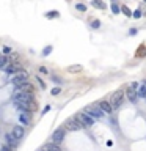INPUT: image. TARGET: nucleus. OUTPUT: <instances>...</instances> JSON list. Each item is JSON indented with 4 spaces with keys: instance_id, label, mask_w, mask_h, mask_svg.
<instances>
[{
    "instance_id": "nucleus-1",
    "label": "nucleus",
    "mask_w": 146,
    "mask_h": 151,
    "mask_svg": "<svg viewBox=\"0 0 146 151\" xmlns=\"http://www.w3.org/2000/svg\"><path fill=\"white\" fill-rule=\"evenodd\" d=\"M13 106H14L17 110H21V112H32V110L36 109V104H35L33 99H30V101H13Z\"/></svg>"
},
{
    "instance_id": "nucleus-2",
    "label": "nucleus",
    "mask_w": 146,
    "mask_h": 151,
    "mask_svg": "<svg viewBox=\"0 0 146 151\" xmlns=\"http://www.w3.org/2000/svg\"><path fill=\"white\" fill-rule=\"evenodd\" d=\"M122 101H124V90H118V91H115L113 95H112V98H110V106H112V109H118L119 106L122 104Z\"/></svg>"
},
{
    "instance_id": "nucleus-3",
    "label": "nucleus",
    "mask_w": 146,
    "mask_h": 151,
    "mask_svg": "<svg viewBox=\"0 0 146 151\" xmlns=\"http://www.w3.org/2000/svg\"><path fill=\"white\" fill-rule=\"evenodd\" d=\"M30 99H33V90L13 93V101H30Z\"/></svg>"
},
{
    "instance_id": "nucleus-4",
    "label": "nucleus",
    "mask_w": 146,
    "mask_h": 151,
    "mask_svg": "<svg viewBox=\"0 0 146 151\" xmlns=\"http://www.w3.org/2000/svg\"><path fill=\"white\" fill-rule=\"evenodd\" d=\"M85 113H88V115L94 120H101L102 116H104V112H102L98 106H88L87 109H85Z\"/></svg>"
},
{
    "instance_id": "nucleus-5",
    "label": "nucleus",
    "mask_w": 146,
    "mask_h": 151,
    "mask_svg": "<svg viewBox=\"0 0 146 151\" xmlns=\"http://www.w3.org/2000/svg\"><path fill=\"white\" fill-rule=\"evenodd\" d=\"M75 118L80 121V125L83 126V127H91L93 126V123H94V118H91V116L88 115V113H85V112H80Z\"/></svg>"
},
{
    "instance_id": "nucleus-6",
    "label": "nucleus",
    "mask_w": 146,
    "mask_h": 151,
    "mask_svg": "<svg viewBox=\"0 0 146 151\" xmlns=\"http://www.w3.org/2000/svg\"><path fill=\"white\" fill-rule=\"evenodd\" d=\"M25 80H28V72L27 71H17L11 77V82L14 83V85H17V83H21V82H25Z\"/></svg>"
},
{
    "instance_id": "nucleus-7",
    "label": "nucleus",
    "mask_w": 146,
    "mask_h": 151,
    "mask_svg": "<svg viewBox=\"0 0 146 151\" xmlns=\"http://www.w3.org/2000/svg\"><path fill=\"white\" fill-rule=\"evenodd\" d=\"M65 135H66V129L65 127H58V129L54 131V134H52L50 139H52L54 143H61L63 139H65Z\"/></svg>"
},
{
    "instance_id": "nucleus-8",
    "label": "nucleus",
    "mask_w": 146,
    "mask_h": 151,
    "mask_svg": "<svg viewBox=\"0 0 146 151\" xmlns=\"http://www.w3.org/2000/svg\"><path fill=\"white\" fill-rule=\"evenodd\" d=\"M65 126H66V129L68 131H80L82 127H83L77 118H69L68 121L65 123Z\"/></svg>"
},
{
    "instance_id": "nucleus-9",
    "label": "nucleus",
    "mask_w": 146,
    "mask_h": 151,
    "mask_svg": "<svg viewBox=\"0 0 146 151\" xmlns=\"http://www.w3.org/2000/svg\"><path fill=\"white\" fill-rule=\"evenodd\" d=\"M19 69H21V65H19V63H8V65L3 68V71H5L8 76H13L14 72H17Z\"/></svg>"
},
{
    "instance_id": "nucleus-10",
    "label": "nucleus",
    "mask_w": 146,
    "mask_h": 151,
    "mask_svg": "<svg viewBox=\"0 0 146 151\" xmlns=\"http://www.w3.org/2000/svg\"><path fill=\"white\" fill-rule=\"evenodd\" d=\"M126 96H127V99L131 101L132 104H135L138 101V95H137V90L132 88V87H129L127 90H126Z\"/></svg>"
},
{
    "instance_id": "nucleus-11",
    "label": "nucleus",
    "mask_w": 146,
    "mask_h": 151,
    "mask_svg": "<svg viewBox=\"0 0 146 151\" xmlns=\"http://www.w3.org/2000/svg\"><path fill=\"white\" fill-rule=\"evenodd\" d=\"M98 107L102 110L104 113H112L113 112V109H112V106H110V102L108 101H99L98 102Z\"/></svg>"
},
{
    "instance_id": "nucleus-12",
    "label": "nucleus",
    "mask_w": 146,
    "mask_h": 151,
    "mask_svg": "<svg viewBox=\"0 0 146 151\" xmlns=\"http://www.w3.org/2000/svg\"><path fill=\"white\" fill-rule=\"evenodd\" d=\"M5 145L11 146V148L16 150V146H17V139H16L13 134H6L5 135Z\"/></svg>"
},
{
    "instance_id": "nucleus-13",
    "label": "nucleus",
    "mask_w": 146,
    "mask_h": 151,
    "mask_svg": "<svg viewBox=\"0 0 146 151\" xmlns=\"http://www.w3.org/2000/svg\"><path fill=\"white\" fill-rule=\"evenodd\" d=\"M27 90H33V87H32V83H30L28 80H25V82H21V83L16 85L14 91H27Z\"/></svg>"
},
{
    "instance_id": "nucleus-14",
    "label": "nucleus",
    "mask_w": 146,
    "mask_h": 151,
    "mask_svg": "<svg viewBox=\"0 0 146 151\" xmlns=\"http://www.w3.org/2000/svg\"><path fill=\"white\" fill-rule=\"evenodd\" d=\"M11 134L19 140V139H22V137L25 135V129L22 126H14V127H13V131H11Z\"/></svg>"
},
{
    "instance_id": "nucleus-15",
    "label": "nucleus",
    "mask_w": 146,
    "mask_h": 151,
    "mask_svg": "<svg viewBox=\"0 0 146 151\" xmlns=\"http://www.w3.org/2000/svg\"><path fill=\"white\" fill-rule=\"evenodd\" d=\"M19 121H21L22 125H30V121H32V115H30V112H21V115H19Z\"/></svg>"
},
{
    "instance_id": "nucleus-16",
    "label": "nucleus",
    "mask_w": 146,
    "mask_h": 151,
    "mask_svg": "<svg viewBox=\"0 0 146 151\" xmlns=\"http://www.w3.org/2000/svg\"><path fill=\"white\" fill-rule=\"evenodd\" d=\"M42 150H46V151H61V148H60V143H54V142L42 145Z\"/></svg>"
},
{
    "instance_id": "nucleus-17",
    "label": "nucleus",
    "mask_w": 146,
    "mask_h": 151,
    "mask_svg": "<svg viewBox=\"0 0 146 151\" xmlns=\"http://www.w3.org/2000/svg\"><path fill=\"white\" fill-rule=\"evenodd\" d=\"M91 5L94 6V8H98V9H105L107 8V5H105L102 0H91Z\"/></svg>"
},
{
    "instance_id": "nucleus-18",
    "label": "nucleus",
    "mask_w": 146,
    "mask_h": 151,
    "mask_svg": "<svg viewBox=\"0 0 146 151\" xmlns=\"http://www.w3.org/2000/svg\"><path fill=\"white\" fill-rule=\"evenodd\" d=\"M137 95H138V98H146V87L145 85H138Z\"/></svg>"
},
{
    "instance_id": "nucleus-19",
    "label": "nucleus",
    "mask_w": 146,
    "mask_h": 151,
    "mask_svg": "<svg viewBox=\"0 0 146 151\" xmlns=\"http://www.w3.org/2000/svg\"><path fill=\"white\" fill-rule=\"evenodd\" d=\"M9 63V58H8V55H2L0 57V69H3L6 65Z\"/></svg>"
},
{
    "instance_id": "nucleus-20",
    "label": "nucleus",
    "mask_w": 146,
    "mask_h": 151,
    "mask_svg": "<svg viewBox=\"0 0 146 151\" xmlns=\"http://www.w3.org/2000/svg\"><path fill=\"white\" fill-rule=\"evenodd\" d=\"M145 55H146V47H145V44H141L138 47V52H135V57H145Z\"/></svg>"
},
{
    "instance_id": "nucleus-21",
    "label": "nucleus",
    "mask_w": 146,
    "mask_h": 151,
    "mask_svg": "<svg viewBox=\"0 0 146 151\" xmlns=\"http://www.w3.org/2000/svg\"><path fill=\"white\" fill-rule=\"evenodd\" d=\"M82 71V66L80 65H72L68 68V72H80Z\"/></svg>"
},
{
    "instance_id": "nucleus-22",
    "label": "nucleus",
    "mask_w": 146,
    "mask_h": 151,
    "mask_svg": "<svg viewBox=\"0 0 146 151\" xmlns=\"http://www.w3.org/2000/svg\"><path fill=\"white\" fill-rule=\"evenodd\" d=\"M58 16H60L58 11H47L46 13V18L47 19H54V18H58Z\"/></svg>"
},
{
    "instance_id": "nucleus-23",
    "label": "nucleus",
    "mask_w": 146,
    "mask_h": 151,
    "mask_svg": "<svg viewBox=\"0 0 146 151\" xmlns=\"http://www.w3.org/2000/svg\"><path fill=\"white\" fill-rule=\"evenodd\" d=\"M121 11L124 13V16H127V18H132V11H131V9H129L126 5H122V6H121Z\"/></svg>"
},
{
    "instance_id": "nucleus-24",
    "label": "nucleus",
    "mask_w": 146,
    "mask_h": 151,
    "mask_svg": "<svg viewBox=\"0 0 146 151\" xmlns=\"http://www.w3.org/2000/svg\"><path fill=\"white\" fill-rule=\"evenodd\" d=\"M119 11H121V6H118L116 2L112 3V13H113V14H119Z\"/></svg>"
},
{
    "instance_id": "nucleus-25",
    "label": "nucleus",
    "mask_w": 146,
    "mask_h": 151,
    "mask_svg": "<svg viewBox=\"0 0 146 151\" xmlns=\"http://www.w3.org/2000/svg\"><path fill=\"white\" fill-rule=\"evenodd\" d=\"M141 16H143V11H141V9H135V11H132V18L134 19H140Z\"/></svg>"
},
{
    "instance_id": "nucleus-26",
    "label": "nucleus",
    "mask_w": 146,
    "mask_h": 151,
    "mask_svg": "<svg viewBox=\"0 0 146 151\" xmlns=\"http://www.w3.org/2000/svg\"><path fill=\"white\" fill-rule=\"evenodd\" d=\"M75 9H77V11L85 13V11H87V5H83V3H77V5H75Z\"/></svg>"
},
{
    "instance_id": "nucleus-27",
    "label": "nucleus",
    "mask_w": 146,
    "mask_h": 151,
    "mask_svg": "<svg viewBox=\"0 0 146 151\" xmlns=\"http://www.w3.org/2000/svg\"><path fill=\"white\" fill-rule=\"evenodd\" d=\"M99 27H101V21H98V19H94V21L91 22V28H94V30H98Z\"/></svg>"
},
{
    "instance_id": "nucleus-28",
    "label": "nucleus",
    "mask_w": 146,
    "mask_h": 151,
    "mask_svg": "<svg viewBox=\"0 0 146 151\" xmlns=\"http://www.w3.org/2000/svg\"><path fill=\"white\" fill-rule=\"evenodd\" d=\"M11 47H9V46H3L2 47V52H3V55H8V53H11Z\"/></svg>"
},
{
    "instance_id": "nucleus-29",
    "label": "nucleus",
    "mask_w": 146,
    "mask_h": 151,
    "mask_svg": "<svg viewBox=\"0 0 146 151\" xmlns=\"http://www.w3.org/2000/svg\"><path fill=\"white\" fill-rule=\"evenodd\" d=\"M50 52H52V46H47V47H44V50H42V55L47 57Z\"/></svg>"
},
{
    "instance_id": "nucleus-30",
    "label": "nucleus",
    "mask_w": 146,
    "mask_h": 151,
    "mask_svg": "<svg viewBox=\"0 0 146 151\" xmlns=\"http://www.w3.org/2000/svg\"><path fill=\"white\" fill-rule=\"evenodd\" d=\"M0 151H14V148H11V146H8V145H3L2 148H0Z\"/></svg>"
},
{
    "instance_id": "nucleus-31",
    "label": "nucleus",
    "mask_w": 146,
    "mask_h": 151,
    "mask_svg": "<svg viewBox=\"0 0 146 151\" xmlns=\"http://www.w3.org/2000/svg\"><path fill=\"white\" fill-rule=\"evenodd\" d=\"M52 80H54V82H57V83H63V80L60 79V77H57V76H52Z\"/></svg>"
},
{
    "instance_id": "nucleus-32",
    "label": "nucleus",
    "mask_w": 146,
    "mask_h": 151,
    "mask_svg": "<svg viewBox=\"0 0 146 151\" xmlns=\"http://www.w3.org/2000/svg\"><path fill=\"white\" fill-rule=\"evenodd\" d=\"M137 33H138L137 28H131V30H129V35H137Z\"/></svg>"
},
{
    "instance_id": "nucleus-33",
    "label": "nucleus",
    "mask_w": 146,
    "mask_h": 151,
    "mask_svg": "<svg viewBox=\"0 0 146 151\" xmlns=\"http://www.w3.org/2000/svg\"><path fill=\"white\" fill-rule=\"evenodd\" d=\"M39 72H42V74H47V68H44V66H41V68H39Z\"/></svg>"
},
{
    "instance_id": "nucleus-34",
    "label": "nucleus",
    "mask_w": 146,
    "mask_h": 151,
    "mask_svg": "<svg viewBox=\"0 0 146 151\" xmlns=\"http://www.w3.org/2000/svg\"><path fill=\"white\" fill-rule=\"evenodd\" d=\"M60 91H61V90H60V88H54V90H52V95L55 96V95H58Z\"/></svg>"
},
{
    "instance_id": "nucleus-35",
    "label": "nucleus",
    "mask_w": 146,
    "mask_h": 151,
    "mask_svg": "<svg viewBox=\"0 0 146 151\" xmlns=\"http://www.w3.org/2000/svg\"><path fill=\"white\" fill-rule=\"evenodd\" d=\"M131 87H132V88H135V90H137V88H138V82H134V83H131Z\"/></svg>"
},
{
    "instance_id": "nucleus-36",
    "label": "nucleus",
    "mask_w": 146,
    "mask_h": 151,
    "mask_svg": "<svg viewBox=\"0 0 146 151\" xmlns=\"http://www.w3.org/2000/svg\"><path fill=\"white\" fill-rule=\"evenodd\" d=\"M143 85H145V87H146V80H145V82H143Z\"/></svg>"
},
{
    "instance_id": "nucleus-37",
    "label": "nucleus",
    "mask_w": 146,
    "mask_h": 151,
    "mask_svg": "<svg viewBox=\"0 0 146 151\" xmlns=\"http://www.w3.org/2000/svg\"><path fill=\"white\" fill-rule=\"evenodd\" d=\"M39 151H46V150H42V148H41V150H39Z\"/></svg>"
},
{
    "instance_id": "nucleus-38",
    "label": "nucleus",
    "mask_w": 146,
    "mask_h": 151,
    "mask_svg": "<svg viewBox=\"0 0 146 151\" xmlns=\"http://www.w3.org/2000/svg\"><path fill=\"white\" fill-rule=\"evenodd\" d=\"M143 2H145V3H146V0H143Z\"/></svg>"
}]
</instances>
